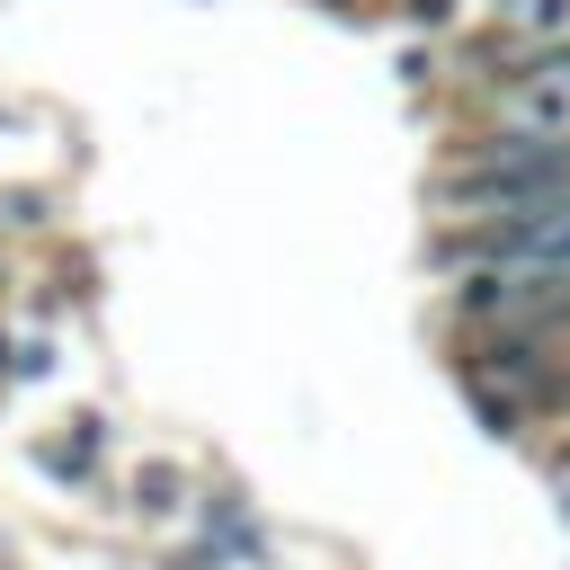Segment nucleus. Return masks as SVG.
I'll list each match as a JSON object with an SVG mask.
<instances>
[{
	"label": "nucleus",
	"mask_w": 570,
	"mask_h": 570,
	"mask_svg": "<svg viewBox=\"0 0 570 570\" xmlns=\"http://www.w3.org/2000/svg\"><path fill=\"white\" fill-rule=\"evenodd\" d=\"M436 267H570V196H534V205H499L463 232L436 240Z\"/></svg>",
	"instance_id": "f257e3e1"
},
{
	"label": "nucleus",
	"mask_w": 570,
	"mask_h": 570,
	"mask_svg": "<svg viewBox=\"0 0 570 570\" xmlns=\"http://www.w3.org/2000/svg\"><path fill=\"white\" fill-rule=\"evenodd\" d=\"M463 365L490 374V383H508L517 401H561V392H570V365H552L543 330H481V347H472Z\"/></svg>",
	"instance_id": "f03ea898"
},
{
	"label": "nucleus",
	"mask_w": 570,
	"mask_h": 570,
	"mask_svg": "<svg viewBox=\"0 0 570 570\" xmlns=\"http://www.w3.org/2000/svg\"><path fill=\"white\" fill-rule=\"evenodd\" d=\"M62 428H71V436H45V445H36V472L80 490V481H98V445H107V419H98V410H80V419H62Z\"/></svg>",
	"instance_id": "7ed1b4c3"
},
{
	"label": "nucleus",
	"mask_w": 570,
	"mask_h": 570,
	"mask_svg": "<svg viewBox=\"0 0 570 570\" xmlns=\"http://www.w3.org/2000/svg\"><path fill=\"white\" fill-rule=\"evenodd\" d=\"M463 401H472V419H481L490 436H517V428H525V401H517L508 383L490 392V374H472V365H463Z\"/></svg>",
	"instance_id": "20e7f679"
},
{
	"label": "nucleus",
	"mask_w": 570,
	"mask_h": 570,
	"mask_svg": "<svg viewBox=\"0 0 570 570\" xmlns=\"http://www.w3.org/2000/svg\"><path fill=\"white\" fill-rule=\"evenodd\" d=\"M125 508H134V517H178V508H187V472H178V463H142Z\"/></svg>",
	"instance_id": "39448f33"
},
{
	"label": "nucleus",
	"mask_w": 570,
	"mask_h": 570,
	"mask_svg": "<svg viewBox=\"0 0 570 570\" xmlns=\"http://www.w3.org/2000/svg\"><path fill=\"white\" fill-rule=\"evenodd\" d=\"M392 18H401L410 36H445V27L463 18V0H392Z\"/></svg>",
	"instance_id": "423d86ee"
},
{
	"label": "nucleus",
	"mask_w": 570,
	"mask_h": 570,
	"mask_svg": "<svg viewBox=\"0 0 570 570\" xmlns=\"http://www.w3.org/2000/svg\"><path fill=\"white\" fill-rule=\"evenodd\" d=\"M45 205H53L45 187H9V196H0V214H9V223H45Z\"/></svg>",
	"instance_id": "0eeeda50"
},
{
	"label": "nucleus",
	"mask_w": 570,
	"mask_h": 570,
	"mask_svg": "<svg viewBox=\"0 0 570 570\" xmlns=\"http://www.w3.org/2000/svg\"><path fill=\"white\" fill-rule=\"evenodd\" d=\"M9 374H18V383H45V374H53V347H45V338H27V347L9 356Z\"/></svg>",
	"instance_id": "6e6552de"
},
{
	"label": "nucleus",
	"mask_w": 570,
	"mask_h": 570,
	"mask_svg": "<svg viewBox=\"0 0 570 570\" xmlns=\"http://www.w3.org/2000/svg\"><path fill=\"white\" fill-rule=\"evenodd\" d=\"M401 80H410V89H419V80H436V53H428V45H410V53H401Z\"/></svg>",
	"instance_id": "1a4fd4ad"
},
{
	"label": "nucleus",
	"mask_w": 570,
	"mask_h": 570,
	"mask_svg": "<svg viewBox=\"0 0 570 570\" xmlns=\"http://www.w3.org/2000/svg\"><path fill=\"white\" fill-rule=\"evenodd\" d=\"M9 356H18V347H9V338H0V374H9Z\"/></svg>",
	"instance_id": "9d476101"
},
{
	"label": "nucleus",
	"mask_w": 570,
	"mask_h": 570,
	"mask_svg": "<svg viewBox=\"0 0 570 570\" xmlns=\"http://www.w3.org/2000/svg\"><path fill=\"white\" fill-rule=\"evenodd\" d=\"M561 525H570V490H561Z\"/></svg>",
	"instance_id": "9b49d317"
}]
</instances>
